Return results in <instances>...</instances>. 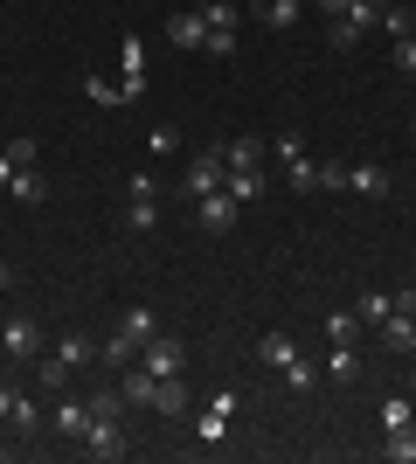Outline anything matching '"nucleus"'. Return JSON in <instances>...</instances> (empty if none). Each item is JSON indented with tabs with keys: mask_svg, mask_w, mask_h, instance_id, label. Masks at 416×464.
Listing matches in <instances>:
<instances>
[{
	"mask_svg": "<svg viewBox=\"0 0 416 464\" xmlns=\"http://www.w3.org/2000/svg\"><path fill=\"white\" fill-rule=\"evenodd\" d=\"M285 180H292L298 194H313V188H319V160H313V153H298V160H285Z\"/></svg>",
	"mask_w": 416,
	"mask_h": 464,
	"instance_id": "20",
	"label": "nucleus"
},
{
	"mask_svg": "<svg viewBox=\"0 0 416 464\" xmlns=\"http://www.w3.org/2000/svg\"><path fill=\"white\" fill-rule=\"evenodd\" d=\"M7 194H15L21 208H42V201H49V174H35V167H21V174L7 180Z\"/></svg>",
	"mask_w": 416,
	"mask_h": 464,
	"instance_id": "13",
	"label": "nucleus"
},
{
	"mask_svg": "<svg viewBox=\"0 0 416 464\" xmlns=\"http://www.w3.org/2000/svg\"><path fill=\"white\" fill-rule=\"evenodd\" d=\"M201 21H208V28H229V35H237V7H229V0H201Z\"/></svg>",
	"mask_w": 416,
	"mask_h": 464,
	"instance_id": "31",
	"label": "nucleus"
},
{
	"mask_svg": "<svg viewBox=\"0 0 416 464\" xmlns=\"http://www.w3.org/2000/svg\"><path fill=\"white\" fill-rule=\"evenodd\" d=\"M382 458H389V464H416V423H410V430H389Z\"/></svg>",
	"mask_w": 416,
	"mask_h": 464,
	"instance_id": "23",
	"label": "nucleus"
},
{
	"mask_svg": "<svg viewBox=\"0 0 416 464\" xmlns=\"http://www.w3.org/2000/svg\"><path fill=\"white\" fill-rule=\"evenodd\" d=\"M389 312H396V298H389V291H361V298H354V319H361V326H382Z\"/></svg>",
	"mask_w": 416,
	"mask_h": 464,
	"instance_id": "17",
	"label": "nucleus"
},
{
	"mask_svg": "<svg viewBox=\"0 0 416 464\" xmlns=\"http://www.w3.org/2000/svg\"><path fill=\"white\" fill-rule=\"evenodd\" d=\"M0 153L15 160V167H35V160H42V139H28V132H21V139H7Z\"/></svg>",
	"mask_w": 416,
	"mask_h": 464,
	"instance_id": "29",
	"label": "nucleus"
},
{
	"mask_svg": "<svg viewBox=\"0 0 416 464\" xmlns=\"http://www.w3.org/2000/svg\"><path fill=\"white\" fill-rule=\"evenodd\" d=\"M382 7H389V0H319V14H326V21H347L354 35H375V28H382Z\"/></svg>",
	"mask_w": 416,
	"mask_h": 464,
	"instance_id": "3",
	"label": "nucleus"
},
{
	"mask_svg": "<svg viewBox=\"0 0 416 464\" xmlns=\"http://www.w3.org/2000/svg\"><path fill=\"white\" fill-rule=\"evenodd\" d=\"M326 340H334V347H354V340H361V319H354V312H334V319H326Z\"/></svg>",
	"mask_w": 416,
	"mask_h": 464,
	"instance_id": "27",
	"label": "nucleus"
},
{
	"mask_svg": "<svg viewBox=\"0 0 416 464\" xmlns=\"http://www.w3.org/2000/svg\"><path fill=\"white\" fill-rule=\"evenodd\" d=\"M389 63H396L402 77H416V35H396V49H389Z\"/></svg>",
	"mask_w": 416,
	"mask_h": 464,
	"instance_id": "33",
	"label": "nucleus"
},
{
	"mask_svg": "<svg viewBox=\"0 0 416 464\" xmlns=\"http://www.w3.org/2000/svg\"><path fill=\"white\" fill-rule=\"evenodd\" d=\"M63 382H70V368H63L56 353H42V388H63Z\"/></svg>",
	"mask_w": 416,
	"mask_h": 464,
	"instance_id": "37",
	"label": "nucleus"
},
{
	"mask_svg": "<svg viewBox=\"0 0 416 464\" xmlns=\"http://www.w3.org/2000/svg\"><path fill=\"white\" fill-rule=\"evenodd\" d=\"M285 374V388H292V395H305V388H319V361H305V353H298L292 368H277Z\"/></svg>",
	"mask_w": 416,
	"mask_h": 464,
	"instance_id": "22",
	"label": "nucleus"
},
{
	"mask_svg": "<svg viewBox=\"0 0 416 464\" xmlns=\"http://www.w3.org/2000/svg\"><path fill=\"white\" fill-rule=\"evenodd\" d=\"M7 416H15V388L0 382V423H7Z\"/></svg>",
	"mask_w": 416,
	"mask_h": 464,
	"instance_id": "41",
	"label": "nucleus"
},
{
	"mask_svg": "<svg viewBox=\"0 0 416 464\" xmlns=\"http://www.w3.org/2000/svg\"><path fill=\"white\" fill-rule=\"evenodd\" d=\"M201 56H237V35H229V28H208V42H201Z\"/></svg>",
	"mask_w": 416,
	"mask_h": 464,
	"instance_id": "35",
	"label": "nucleus"
},
{
	"mask_svg": "<svg viewBox=\"0 0 416 464\" xmlns=\"http://www.w3.org/2000/svg\"><path fill=\"white\" fill-rule=\"evenodd\" d=\"M271 153H277V160H298L305 146H298V132H277V139H271Z\"/></svg>",
	"mask_w": 416,
	"mask_h": 464,
	"instance_id": "40",
	"label": "nucleus"
},
{
	"mask_svg": "<svg viewBox=\"0 0 416 464\" xmlns=\"http://www.w3.org/2000/svg\"><path fill=\"white\" fill-rule=\"evenodd\" d=\"M7 423H15L21 437H35V430H42V409L28 402V395H15V416H7Z\"/></svg>",
	"mask_w": 416,
	"mask_h": 464,
	"instance_id": "30",
	"label": "nucleus"
},
{
	"mask_svg": "<svg viewBox=\"0 0 416 464\" xmlns=\"http://www.w3.org/2000/svg\"><path fill=\"white\" fill-rule=\"evenodd\" d=\"M257 361H264V368H292V361H298V340H292V333H264V340H257Z\"/></svg>",
	"mask_w": 416,
	"mask_h": 464,
	"instance_id": "14",
	"label": "nucleus"
},
{
	"mask_svg": "<svg viewBox=\"0 0 416 464\" xmlns=\"http://www.w3.org/2000/svg\"><path fill=\"white\" fill-rule=\"evenodd\" d=\"M91 416H119L125 423V395L119 388H98V395H91Z\"/></svg>",
	"mask_w": 416,
	"mask_h": 464,
	"instance_id": "32",
	"label": "nucleus"
},
{
	"mask_svg": "<svg viewBox=\"0 0 416 464\" xmlns=\"http://www.w3.org/2000/svg\"><path fill=\"white\" fill-rule=\"evenodd\" d=\"M222 174H229V160L208 146V153H195L188 167H180V194H188V201H201V194H216V188H222Z\"/></svg>",
	"mask_w": 416,
	"mask_h": 464,
	"instance_id": "2",
	"label": "nucleus"
},
{
	"mask_svg": "<svg viewBox=\"0 0 416 464\" xmlns=\"http://www.w3.org/2000/svg\"><path fill=\"white\" fill-rule=\"evenodd\" d=\"M195 208H201V229H208V236H229V229H237V208H243V201L216 188V194H201Z\"/></svg>",
	"mask_w": 416,
	"mask_h": 464,
	"instance_id": "6",
	"label": "nucleus"
},
{
	"mask_svg": "<svg viewBox=\"0 0 416 464\" xmlns=\"http://www.w3.org/2000/svg\"><path fill=\"white\" fill-rule=\"evenodd\" d=\"M104 361H111V368H132V361H139V347H132V340H119V333H111V340H104Z\"/></svg>",
	"mask_w": 416,
	"mask_h": 464,
	"instance_id": "34",
	"label": "nucleus"
},
{
	"mask_svg": "<svg viewBox=\"0 0 416 464\" xmlns=\"http://www.w3.org/2000/svg\"><path fill=\"white\" fill-rule=\"evenodd\" d=\"M83 97H98V104H132V91H125V83H104L98 70L83 77Z\"/></svg>",
	"mask_w": 416,
	"mask_h": 464,
	"instance_id": "26",
	"label": "nucleus"
},
{
	"mask_svg": "<svg viewBox=\"0 0 416 464\" xmlns=\"http://www.w3.org/2000/svg\"><path fill=\"white\" fill-rule=\"evenodd\" d=\"M119 63H125V91H132V104H139V97H146V42L125 35L119 42Z\"/></svg>",
	"mask_w": 416,
	"mask_h": 464,
	"instance_id": "9",
	"label": "nucleus"
},
{
	"mask_svg": "<svg viewBox=\"0 0 416 464\" xmlns=\"http://www.w3.org/2000/svg\"><path fill=\"white\" fill-rule=\"evenodd\" d=\"M125 229H132V236L160 229V201H125Z\"/></svg>",
	"mask_w": 416,
	"mask_h": 464,
	"instance_id": "24",
	"label": "nucleus"
},
{
	"mask_svg": "<svg viewBox=\"0 0 416 464\" xmlns=\"http://www.w3.org/2000/svg\"><path fill=\"white\" fill-rule=\"evenodd\" d=\"M410 395H416V368H410Z\"/></svg>",
	"mask_w": 416,
	"mask_h": 464,
	"instance_id": "44",
	"label": "nucleus"
},
{
	"mask_svg": "<svg viewBox=\"0 0 416 464\" xmlns=\"http://www.w3.org/2000/svg\"><path fill=\"white\" fill-rule=\"evenodd\" d=\"M167 42H174V49H201V42H208V21H201V7H180V14H167Z\"/></svg>",
	"mask_w": 416,
	"mask_h": 464,
	"instance_id": "7",
	"label": "nucleus"
},
{
	"mask_svg": "<svg viewBox=\"0 0 416 464\" xmlns=\"http://www.w3.org/2000/svg\"><path fill=\"white\" fill-rule=\"evenodd\" d=\"M83 450L111 464V458H125V450H132V437H125L119 416H91V430H83Z\"/></svg>",
	"mask_w": 416,
	"mask_h": 464,
	"instance_id": "5",
	"label": "nucleus"
},
{
	"mask_svg": "<svg viewBox=\"0 0 416 464\" xmlns=\"http://www.w3.org/2000/svg\"><path fill=\"white\" fill-rule=\"evenodd\" d=\"M139 368H146V374H180V368H188V340H174V333H153V340L139 347Z\"/></svg>",
	"mask_w": 416,
	"mask_h": 464,
	"instance_id": "4",
	"label": "nucleus"
},
{
	"mask_svg": "<svg viewBox=\"0 0 416 464\" xmlns=\"http://www.w3.org/2000/svg\"><path fill=\"white\" fill-rule=\"evenodd\" d=\"M416 423V395H389L382 402V430H410Z\"/></svg>",
	"mask_w": 416,
	"mask_h": 464,
	"instance_id": "21",
	"label": "nucleus"
},
{
	"mask_svg": "<svg viewBox=\"0 0 416 464\" xmlns=\"http://www.w3.org/2000/svg\"><path fill=\"white\" fill-rule=\"evenodd\" d=\"M222 194H237V201H257V194H264V167H229V174H222Z\"/></svg>",
	"mask_w": 416,
	"mask_h": 464,
	"instance_id": "15",
	"label": "nucleus"
},
{
	"mask_svg": "<svg viewBox=\"0 0 416 464\" xmlns=\"http://www.w3.org/2000/svg\"><path fill=\"white\" fill-rule=\"evenodd\" d=\"M63 361V368L77 374V368H91V361H98V347H91V333H56V347H49Z\"/></svg>",
	"mask_w": 416,
	"mask_h": 464,
	"instance_id": "11",
	"label": "nucleus"
},
{
	"mask_svg": "<svg viewBox=\"0 0 416 464\" xmlns=\"http://www.w3.org/2000/svg\"><path fill=\"white\" fill-rule=\"evenodd\" d=\"M0 361H7V353H0Z\"/></svg>",
	"mask_w": 416,
	"mask_h": 464,
	"instance_id": "47",
	"label": "nucleus"
},
{
	"mask_svg": "<svg viewBox=\"0 0 416 464\" xmlns=\"http://www.w3.org/2000/svg\"><path fill=\"white\" fill-rule=\"evenodd\" d=\"M410 35H416V14H410Z\"/></svg>",
	"mask_w": 416,
	"mask_h": 464,
	"instance_id": "45",
	"label": "nucleus"
},
{
	"mask_svg": "<svg viewBox=\"0 0 416 464\" xmlns=\"http://www.w3.org/2000/svg\"><path fill=\"white\" fill-rule=\"evenodd\" d=\"M354 374H361V353L354 347H334V353H326V382H354Z\"/></svg>",
	"mask_w": 416,
	"mask_h": 464,
	"instance_id": "25",
	"label": "nucleus"
},
{
	"mask_svg": "<svg viewBox=\"0 0 416 464\" xmlns=\"http://www.w3.org/2000/svg\"><path fill=\"white\" fill-rule=\"evenodd\" d=\"M7 285H15V271H7V264H0V298H7Z\"/></svg>",
	"mask_w": 416,
	"mask_h": 464,
	"instance_id": "43",
	"label": "nucleus"
},
{
	"mask_svg": "<svg viewBox=\"0 0 416 464\" xmlns=\"http://www.w3.org/2000/svg\"><path fill=\"white\" fill-rule=\"evenodd\" d=\"M410 139H416V118H410Z\"/></svg>",
	"mask_w": 416,
	"mask_h": 464,
	"instance_id": "46",
	"label": "nucleus"
},
{
	"mask_svg": "<svg viewBox=\"0 0 416 464\" xmlns=\"http://www.w3.org/2000/svg\"><path fill=\"white\" fill-rule=\"evenodd\" d=\"M347 194H389V167H347Z\"/></svg>",
	"mask_w": 416,
	"mask_h": 464,
	"instance_id": "18",
	"label": "nucleus"
},
{
	"mask_svg": "<svg viewBox=\"0 0 416 464\" xmlns=\"http://www.w3.org/2000/svg\"><path fill=\"white\" fill-rule=\"evenodd\" d=\"M146 153H153V160H174L180 153V132H174V125H153V132H146Z\"/></svg>",
	"mask_w": 416,
	"mask_h": 464,
	"instance_id": "28",
	"label": "nucleus"
},
{
	"mask_svg": "<svg viewBox=\"0 0 416 464\" xmlns=\"http://www.w3.org/2000/svg\"><path fill=\"white\" fill-rule=\"evenodd\" d=\"M222 160H229V167H257V160H264V139H257V132L229 139V146H222Z\"/></svg>",
	"mask_w": 416,
	"mask_h": 464,
	"instance_id": "19",
	"label": "nucleus"
},
{
	"mask_svg": "<svg viewBox=\"0 0 416 464\" xmlns=\"http://www.w3.org/2000/svg\"><path fill=\"white\" fill-rule=\"evenodd\" d=\"M375 333H382V347H389V353H416V312H402V305H396Z\"/></svg>",
	"mask_w": 416,
	"mask_h": 464,
	"instance_id": "8",
	"label": "nucleus"
},
{
	"mask_svg": "<svg viewBox=\"0 0 416 464\" xmlns=\"http://www.w3.org/2000/svg\"><path fill=\"white\" fill-rule=\"evenodd\" d=\"M0 353H7V361H35L42 353V319L7 312V319H0Z\"/></svg>",
	"mask_w": 416,
	"mask_h": 464,
	"instance_id": "1",
	"label": "nucleus"
},
{
	"mask_svg": "<svg viewBox=\"0 0 416 464\" xmlns=\"http://www.w3.org/2000/svg\"><path fill=\"white\" fill-rule=\"evenodd\" d=\"M222 430H229V416H216V409H208V416H201V444H222Z\"/></svg>",
	"mask_w": 416,
	"mask_h": 464,
	"instance_id": "39",
	"label": "nucleus"
},
{
	"mask_svg": "<svg viewBox=\"0 0 416 464\" xmlns=\"http://www.w3.org/2000/svg\"><path fill=\"white\" fill-rule=\"evenodd\" d=\"M125 201H160V188H153V174H132V188H125Z\"/></svg>",
	"mask_w": 416,
	"mask_h": 464,
	"instance_id": "38",
	"label": "nucleus"
},
{
	"mask_svg": "<svg viewBox=\"0 0 416 464\" xmlns=\"http://www.w3.org/2000/svg\"><path fill=\"white\" fill-rule=\"evenodd\" d=\"M21 174V167H15V160H7V153H0V188H7V180H15Z\"/></svg>",
	"mask_w": 416,
	"mask_h": 464,
	"instance_id": "42",
	"label": "nucleus"
},
{
	"mask_svg": "<svg viewBox=\"0 0 416 464\" xmlns=\"http://www.w3.org/2000/svg\"><path fill=\"white\" fill-rule=\"evenodd\" d=\"M83 430H91V402H77V395H70V402L56 409V437H77V444H83Z\"/></svg>",
	"mask_w": 416,
	"mask_h": 464,
	"instance_id": "16",
	"label": "nucleus"
},
{
	"mask_svg": "<svg viewBox=\"0 0 416 464\" xmlns=\"http://www.w3.org/2000/svg\"><path fill=\"white\" fill-rule=\"evenodd\" d=\"M250 14H257L264 28H277V35H285V28H298V14H305V0H250Z\"/></svg>",
	"mask_w": 416,
	"mask_h": 464,
	"instance_id": "10",
	"label": "nucleus"
},
{
	"mask_svg": "<svg viewBox=\"0 0 416 464\" xmlns=\"http://www.w3.org/2000/svg\"><path fill=\"white\" fill-rule=\"evenodd\" d=\"M382 28H389V42L410 35V7H382Z\"/></svg>",
	"mask_w": 416,
	"mask_h": 464,
	"instance_id": "36",
	"label": "nucleus"
},
{
	"mask_svg": "<svg viewBox=\"0 0 416 464\" xmlns=\"http://www.w3.org/2000/svg\"><path fill=\"white\" fill-rule=\"evenodd\" d=\"M160 333V319H153V305H125L119 312V340H132V347H146Z\"/></svg>",
	"mask_w": 416,
	"mask_h": 464,
	"instance_id": "12",
	"label": "nucleus"
}]
</instances>
